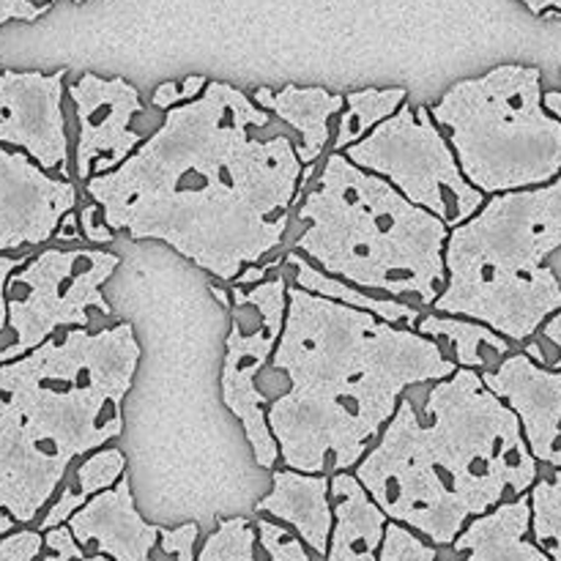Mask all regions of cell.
I'll use <instances>...</instances> for the list:
<instances>
[{"label":"cell","mask_w":561,"mask_h":561,"mask_svg":"<svg viewBox=\"0 0 561 561\" xmlns=\"http://www.w3.org/2000/svg\"><path fill=\"white\" fill-rule=\"evenodd\" d=\"M285 307H288L285 274H279L277 279H263L250 290L233 285V301H230L233 321L225 343L219 389H222V403L244 427L252 458L261 469H274L279 460L277 442L266 422V398L257 392V376L279 343Z\"/></svg>","instance_id":"cell-10"},{"label":"cell","mask_w":561,"mask_h":561,"mask_svg":"<svg viewBox=\"0 0 561 561\" xmlns=\"http://www.w3.org/2000/svg\"><path fill=\"white\" fill-rule=\"evenodd\" d=\"M71 3H82V0H71Z\"/></svg>","instance_id":"cell-39"},{"label":"cell","mask_w":561,"mask_h":561,"mask_svg":"<svg viewBox=\"0 0 561 561\" xmlns=\"http://www.w3.org/2000/svg\"><path fill=\"white\" fill-rule=\"evenodd\" d=\"M53 5L55 0H0V27L9 22H36Z\"/></svg>","instance_id":"cell-31"},{"label":"cell","mask_w":561,"mask_h":561,"mask_svg":"<svg viewBox=\"0 0 561 561\" xmlns=\"http://www.w3.org/2000/svg\"><path fill=\"white\" fill-rule=\"evenodd\" d=\"M14 529H16V524H14V520H11V515L0 510V540H3L5 535H11V531H14Z\"/></svg>","instance_id":"cell-37"},{"label":"cell","mask_w":561,"mask_h":561,"mask_svg":"<svg viewBox=\"0 0 561 561\" xmlns=\"http://www.w3.org/2000/svg\"><path fill=\"white\" fill-rule=\"evenodd\" d=\"M69 96L77 113V175L88 181L91 175L110 173L142 142L140 131L129 129L131 118L142 110L140 93L124 77L104 80L99 75H82L69 85Z\"/></svg>","instance_id":"cell-13"},{"label":"cell","mask_w":561,"mask_h":561,"mask_svg":"<svg viewBox=\"0 0 561 561\" xmlns=\"http://www.w3.org/2000/svg\"><path fill=\"white\" fill-rule=\"evenodd\" d=\"M80 228H82V236H85L88 241H93V244H110V241L115 239L113 230H110L107 225H104L102 208H99L96 203H91V206L82 208Z\"/></svg>","instance_id":"cell-32"},{"label":"cell","mask_w":561,"mask_h":561,"mask_svg":"<svg viewBox=\"0 0 561 561\" xmlns=\"http://www.w3.org/2000/svg\"><path fill=\"white\" fill-rule=\"evenodd\" d=\"M211 290H214V296H217V299H219V301H222V305H225V307H230V299H228V294H225V290L214 288V285H211Z\"/></svg>","instance_id":"cell-38"},{"label":"cell","mask_w":561,"mask_h":561,"mask_svg":"<svg viewBox=\"0 0 561 561\" xmlns=\"http://www.w3.org/2000/svg\"><path fill=\"white\" fill-rule=\"evenodd\" d=\"M343 157L367 173L381 175L405 201L442 219L449 230L485 206V195L460 173L458 159L438 131L431 107L403 104L365 140L345 148Z\"/></svg>","instance_id":"cell-8"},{"label":"cell","mask_w":561,"mask_h":561,"mask_svg":"<svg viewBox=\"0 0 561 561\" xmlns=\"http://www.w3.org/2000/svg\"><path fill=\"white\" fill-rule=\"evenodd\" d=\"M272 367L290 381L288 392L266 403L279 460L323 477L359 466L405 389L458 370L436 340L290 283Z\"/></svg>","instance_id":"cell-2"},{"label":"cell","mask_w":561,"mask_h":561,"mask_svg":"<svg viewBox=\"0 0 561 561\" xmlns=\"http://www.w3.org/2000/svg\"><path fill=\"white\" fill-rule=\"evenodd\" d=\"M540 329H542V334H546V337L551 340V343L557 345V348H559V359L553 362L551 370H561V310H559V312H553V316L548 318V321L542 323Z\"/></svg>","instance_id":"cell-34"},{"label":"cell","mask_w":561,"mask_h":561,"mask_svg":"<svg viewBox=\"0 0 561 561\" xmlns=\"http://www.w3.org/2000/svg\"><path fill=\"white\" fill-rule=\"evenodd\" d=\"M195 561H257L255 524L241 515L217 520L211 535L197 546Z\"/></svg>","instance_id":"cell-25"},{"label":"cell","mask_w":561,"mask_h":561,"mask_svg":"<svg viewBox=\"0 0 561 561\" xmlns=\"http://www.w3.org/2000/svg\"><path fill=\"white\" fill-rule=\"evenodd\" d=\"M66 526L85 553L110 561H175L162 551V526L148 524L137 510L126 474L77 510Z\"/></svg>","instance_id":"cell-15"},{"label":"cell","mask_w":561,"mask_h":561,"mask_svg":"<svg viewBox=\"0 0 561 561\" xmlns=\"http://www.w3.org/2000/svg\"><path fill=\"white\" fill-rule=\"evenodd\" d=\"M449 548L455 561H551L529 535V493L471 520Z\"/></svg>","instance_id":"cell-18"},{"label":"cell","mask_w":561,"mask_h":561,"mask_svg":"<svg viewBox=\"0 0 561 561\" xmlns=\"http://www.w3.org/2000/svg\"><path fill=\"white\" fill-rule=\"evenodd\" d=\"M520 3H524L526 9H529L531 14H535V16L546 14L548 9H553V11H561V0H520Z\"/></svg>","instance_id":"cell-35"},{"label":"cell","mask_w":561,"mask_h":561,"mask_svg":"<svg viewBox=\"0 0 561 561\" xmlns=\"http://www.w3.org/2000/svg\"><path fill=\"white\" fill-rule=\"evenodd\" d=\"M405 88H365L345 96V113L340 118L334 153H343L354 142L365 140L381 121L398 113L405 102Z\"/></svg>","instance_id":"cell-23"},{"label":"cell","mask_w":561,"mask_h":561,"mask_svg":"<svg viewBox=\"0 0 561 561\" xmlns=\"http://www.w3.org/2000/svg\"><path fill=\"white\" fill-rule=\"evenodd\" d=\"M416 334L427 340H447L455 351V365L460 370H480L488 367L491 370V351L493 356H504L510 351V340L488 329L485 323L469 321V318H455V316H425L414 327Z\"/></svg>","instance_id":"cell-22"},{"label":"cell","mask_w":561,"mask_h":561,"mask_svg":"<svg viewBox=\"0 0 561 561\" xmlns=\"http://www.w3.org/2000/svg\"><path fill=\"white\" fill-rule=\"evenodd\" d=\"M529 535L551 561H561V469L529 491Z\"/></svg>","instance_id":"cell-24"},{"label":"cell","mask_w":561,"mask_h":561,"mask_svg":"<svg viewBox=\"0 0 561 561\" xmlns=\"http://www.w3.org/2000/svg\"><path fill=\"white\" fill-rule=\"evenodd\" d=\"M378 561H444V559L436 546L422 540L420 535H414V531L405 529V526L392 524V520H389Z\"/></svg>","instance_id":"cell-27"},{"label":"cell","mask_w":561,"mask_h":561,"mask_svg":"<svg viewBox=\"0 0 561 561\" xmlns=\"http://www.w3.org/2000/svg\"><path fill=\"white\" fill-rule=\"evenodd\" d=\"M422 422L409 398L359 460L356 480L392 524L449 548L474 518L537 482L518 416L482 383L455 370L427 394Z\"/></svg>","instance_id":"cell-3"},{"label":"cell","mask_w":561,"mask_h":561,"mask_svg":"<svg viewBox=\"0 0 561 561\" xmlns=\"http://www.w3.org/2000/svg\"><path fill=\"white\" fill-rule=\"evenodd\" d=\"M285 268H294L296 288L321 296V299H332L337 301V305L354 307V310L370 312L378 321L392 323V327L414 329L422 318V312L416 310V307L405 305V301L387 299V296H370L367 290L354 288V285L343 283V279L329 277V274H323L321 268L312 266V263L307 261L305 255H299V252L285 255Z\"/></svg>","instance_id":"cell-20"},{"label":"cell","mask_w":561,"mask_h":561,"mask_svg":"<svg viewBox=\"0 0 561 561\" xmlns=\"http://www.w3.org/2000/svg\"><path fill=\"white\" fill-rule=\"evenodd\" d=\"M329 496L334 520L323 561H378L389 524L381 507L348 471L329 480Z\"/></svg>","instance_id":"cell-17"},{"label":"cell","mask_w":561,"mask_h":561,"mask_svg":"<svg viewBox=\"0 0 561 561\" xmlns=\"http://www.w3.org/2000/svg\"><path fill=\"white\" fill-rule=\"evenodd\" d=\"M257 513L288 526L312 557L323 561L332 535V502H329V477L301 474V471H274L272 493L257 502Z\"/></svg>","instance_id":"cell-16"},{"label":"cell","mask_w":561,"mask_h":561,"mask_svg":"<svg viewBox=\"0 0 561 561\" xmlns=\"http://www.w3.org/2000/svg\"><path fill=\"white\" fill-rule=\"evenodd\" d=\"M124 474L126 458L118 447H104L91 453L80 466H77L71 485L66 488L58 499H53V504L44 510V515L36 524V531L44 535V531L55 529V526H66L77 510L85 507V504L91 502L93 496H99V493L110 491Z\"/></svg>","instance_id":"cell-21"},{"label":"cell","mask_w":561,"mask_h":561,"mask_svg":"<svg viewBox=\"0 0 561 561\" xmlns=\"http://www.w3.org/2000/svg\"><path fill=\"white\" fill-rule=\"evenodd\" d=\"M137 365L131 323L66 329L0 365V510L20 529H33L77 458L124 433Z\"/></svg>","instance_id":"cell-4"},{"label":"cell","mask_w":561,"mask_h":561,"mask_svg":"<svg viewBox=\"0 0 561 561\" xmlns=\"http://www.w3.org/2000/svg\"><path fill=\"white\" fill-rule=\"evenodd\" d=\"M118 263L107 250H44L27 257L5 285V327L14 340L0 348V365L36 351L58 329H85L91 312L110 316L102 288Z\"/></svg>","instance_id":"cell-9"},{"label":"cell","mask_w":561,"mask_h":561,"mask_svg":"<svg viewBox=\"0 0 561 561\" xmlns=\"http://www.w3.org/2000/svg\"><path fill=\"white\" fill-rule=\"evenodd\" d=\"M257 561H312L310 548L283 524L261 518L255 524Z\"/></svg>","instance_id":"cell-26"},{"label":"cell","mask_w":561,"mask_h":561,"mask_svg":"<svg viewBox=\"0 0 561 561\" xmlns=\"http://www.w3.org/2000/svg\"><path fill=\"white\" fill-rule=\"evenodd\" d=\"M561 247V175L537 190L493 195L444 247L447 285L438 316L485 323L526 343L561 310V285L546 257Z\"/></svg>","instance_id":"cell-6"},{"label":"cell","mask_w":561,"mask_h":561,"mask_svg":"<svg viewBox=\"0 0 561 561\" xmlns=\"http://www.w3.org/2000/svg\"><path fill=\"white\" fill-rule=\"evenodd\" d=\"M64 80L66 69L0 71V146L27 153L44 173L69 179Z\"/></svg>","instance_id":"cell-11"},{"label":"cell","mask_w":561,"mask_h":561,"mask_svg":"<svg viewBox=\"0 0 561 561\" xmlns=\"http://www.w3.org/2000/svg\"><path fill=\"white\" fill-rule=\"evenodd\" d=\"M299 219L307 230L296 252L329 277L420 305H433L447 285V225L343 153L332 151L327 159L316 190L299 206Z\"/></svg>","instance_id":"cell-5"},{"label":"cell","mask_w":561,"mask_h":561,"mask_svg":"<svg viewBox=\"0 0 561 561\" xmlns=\"http://www.w3.org/2000/svg\"><path fill=\"white\" fill-rule=\"evenodd\" d=\"M480 378L518 416L531 458L561 469V370H548L526 354H510Z\"/></svg>","instance_id":"cell-14"},{"label":"cell","mask_w":561,"mask_h":561,"mask_svg":"<svg viewBox=\"0 0 561 561\" xmlns=\"http://www.w3.org/2000/svg\"><path fill=\"white\" fill-rule=\"evenodd\" d=\"M542 107L561 121V91H548L542 93Z\"/></svg>","instance_id":"cell-36"},{"label":"cell","mask_w":561,"mask_h":561,"mask_svg":"<svg viewBox=\"0 0 561 561\" xmlns=\"http://www.w3.org/2000/svg\"><path fill=\"white\" fill-rule=\"evenodd\" d=\"M431 115L482 195L537 190L561 175V121L542 107L537 66L504 64L455 82Z\"/></svg>","instance_id":"cell-7"},{"label":"cell","mask_w":561,"mask_h":561,"mask_svg":"<svg viewBox=\"0 0 561 561\" xmlns=\"http://www.w3.org/2000/svg\"><path fill=\"white\" fill-rule=\"evenodd\" d=\"M25 261L27 257L0 255V332H3L5 323H9V310H5V285H9L11 274H14Z\"/></svg>","instance_id":"cell-33"},{"label":"cell","mask_w":561,"mask_h":561,"mask_svg":"<svg viewBox=\"0 0 561 561\" xmlns=\"http://www.w3.org/2000/svg\"><path fill=\"white\" fill-rule=\"evenodd\" d=\"M75 206L69 179H55L27 153L0 146V255L47 244Z\"/></svg>","instance_id":"cell-12"},{"label":"cell","mask_w":561,"mask_h":561,"mask_svg":"<svg viewBox=\"0 0 561 561\" xmlns=\"http://www.w3.org/2000/svg\"><path fill=\"white\" fill-rule=\"evenodd\" d=\"M44 551V537L36 529H14L0 540V561H36Z\"/></svg>","instance_id":"cell-30"},{"label":"cell","mask_w":561,"mask_h":561,"mask_svg":"<svg viewBox=\"0 0 561 561\" xmlns=\"http://www.w3.org/2000/svg\"><path fill=\"white\" fill-rule=\"evenodd\" d=\"M44 551L36 561H110L99 553H85L71 537L69 526H55L44 531Z\"/></svg>","instance_id":"cell-28"},{"label":"cell","mask_w":561,"mask_h":561,"mask_svg":"<svg viewBox=\"0 0 561 561\" xmlns=\"http://www.w3.org/2000/svg\"><path fill=\"white\" fill-rule=\"evenodd\" d=\"M208 80L203 75H190L184 82H162V85L153 91V107L170 110L179 107V104L195 102L203 91H206Z\"/></svg>","instance_id":"cell-29"},{"label":"cell","mask_w":561,"mask_h":561,"mask_svg":"<svg viewBox=\"0 0 561 561\" xmlns=\"http://www.w3.org/2000/svg\"><path fill=\"white\" fill-rule=\"evenodd\" d=\"M252 102L261 110H272L279 121L299 131L301 142L296 146V157H299L301 168H310L329 146L332 118L343 110L345 96L329 93L321 85H285L279 91L257 88Z\"/></svg>","instance_id":"cell-19"},{"label":"cell","mask_w":561,"mask_h":561,"mask_svg":"<svg viewBox=\"0 0 561 561\" xmlns=\"http://www.w3.org/2000/svg\"><path fill=\"white\" fill-rule=\"evenodd\" d=\"M272 115L228 82L170 107L162 126L85 192L113 233L157 239L222 283L272 255L288 230L301 162L285 135L261 140Z\"/></svg>","instance_id":"cell-1"}]
</instances>
